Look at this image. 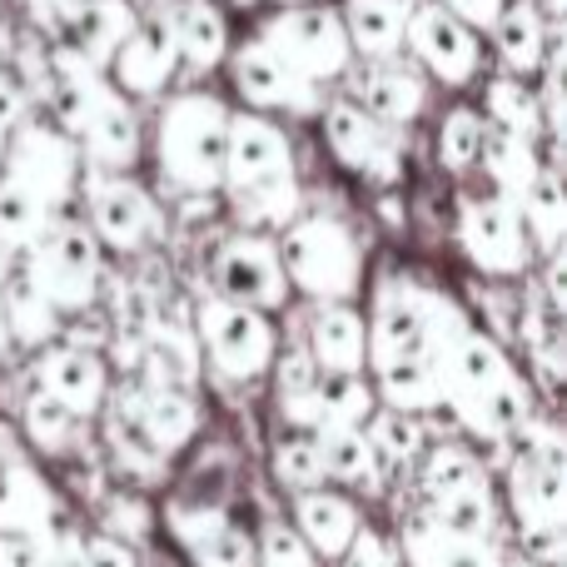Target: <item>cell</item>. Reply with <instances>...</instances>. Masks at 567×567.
I'll return each instance as SVG.
<instances>
[{"label":"cell","instance_id":"obj_1","mask_svg":"<svg viewBox=\"0 0 567 567\" xmlns=\"http://www.w3.org/2000/svg\"><path fill=\"white\" fill-rule=\"evenodd\" d=\"M433 383H439V409H449L468 439H478L503 458H508V433L538 403L508 343L493 339L453 293L443 303L439 339H433Z\"/></svg>","mask_w":567,"mask_h":567},{"label":"cell","instance_id":"obj_2","mask_svg":"<svg viewBox=\"0 0 567 567\" xmlns=\"http://www.w3.org/2000/svg\"><path fill=\"white\" fill-rule=\"evenodd\" d=\"M369 379L379 403L409 413H443L439 409V383H433V339H439V319L449 293L439 284L419 279L413 269L383 259L369 279Z\"/></svg>","mask_w":567,"mask_h":567},{"label":"cell","instance_id":"obj_3","mask_svg":"<svg viewBox=\"0 0 567 567\" xmlns=\"http://www.w3.org/2000/svg\"><path fill=\"white\" fill-rule=\"evenodd\" d=\"M219 195H225L229 219L239 229H265V235H279L303 209L289 130L275 115H259V110H235L229 115Z\"/></svg>","mask_w":567,"mask_h":567},{"label":"cell","instance_id":"obj_4","mask_svg":"<svg viewBox=\"0 0 567 567\" xmlns=\"http://www.w3.org/2000/svg\"><path fill=\"white\" fill-rule=\"evenodd\" d=\"M235 105L215 90H185L159 105L155 120V169L175 195H219L225 179V140Z\"/></svg>","mask_w":567,"mask_h":567},{"label":"cell","instance_id":"obj_5","mask_svg":"<svg viewBox=\"0 0 567 567\" xmlns=\"http://www.w3.org/2000/svg\"><path fill=\"white\" fill-rule=\"evenodd\" d=\"M275 239H279V259H284V275H289V289L299 293V299H309V303L363 299L369 255H363L359 229L343 215L299 209Z\"/></svg>","mask_w":567,"mask_h":567},{"label":"cell","instance_id":"obj_6","mask_svg":"<svg viewBox=\"0 0 567 567\" xmlns=\"http://www.w3.org/2000/svg\"><path fill=\"white\" fill-rule=\"evenodd\" d=\"M16 269L60 319H70V313H80V309H95L100 279H105V249L90 235L85 219L60 215L55 225L16 259Z\"/></svg>","mask_w":567,"mask_h":567},{"label":"cell","instance_id":"obj_7","mask_svg":"<svg viewBox=\"0 0 567 567\" xmlns=\"http://www.w3.org/2000/svg\"><path fill=\"white\" fill-rule=\"evenodd\" d=\"M0 179L60 219L80 195V145L50 115H25L0 135Z\"/></svg>","mask_w":567,"mask_h":567},{"label":"cell","instance_id":"obj_8","mask_svg":"<svg viewBox=\"0 0 567 567\" xmlns=\"http://www.w3.org/2000/svg\"><path fill=\"white\" fill-rule=\"evenodd\" d=\"M453 239H458L463 259L483 279H523L538 265L533 239L518 215V199L498 195L493 185L458 179V195H453Z\"/></svg>","mask_w":567,"mask_h":567},{"label":"cell","instance_id":"obj_9","mask_svg":"<svg viewBox=\"0 0 567 567\" xmlns=\"http://www.w3.org/2000/svg\"><path fill=\"white\" fill-rule=\"evenodd\" d=\"M255 35L275 50L293 75L313 80L323 90L333 80H343V70L353 65V45L343 35L339 6H323V0H289V6L269 10Z\"/></svg>","mask_w":567,"mask_h":567},{"label":"cell","instance_id":"obj_10","mask_svg":"<svg viewBox=\"0 0 567 567\" xmlns=\"http://www.w3.org/2000/svg\"><path fill=\"white\" fill-rule=\"evenodd\" d=\"M195 339L199 353L209 359V369L225 383H255L275 369L279 353V329L275 313L249 309L239 299H225V293H209L195 309Z\"/></svg>","mask_w":567,"mask_h":567},{"label":"cell","instance_id":"obj_11","mask_svg":"<svg viewBox=\"0 0 567 567\" xmlns=\"http://www.w3.org/2000/svg\"><path fill=\"white\" fill-rule=\"evenodd\" d=\"M319 140L329 150V159L343 175L363 179V185L393 189L409 169V140L399 125H383L379 115L359 105V100L339 95L319 105Z\"/></svg>","mask_w":567,"mask_h":567},{"label":"cell","instance_id":"obj_12","mask_svg":"<svg viewBox=\"0 0 567 567\" xmlns=\"http://www.w3.org/2000/svg\"><path fill=\"white\" fill-rule=\"evenodd\" d=\"M80 195L90 205V235L110 255H140L165 235V209L130 169H95L80 159Z\"/></svg>","mask_w":567,"mask_h":567},{"label":"cell","instance_id":"obj_13","mask_svg":"<svg viewBox=\"0 0 567 567\" xmlns=\"http://www.w3.org/2000/svg\"><path fill=\"white\" fill-rule=\"evenodd\" d=\"M159 523L189 567H255V528L229 508V498L169 493Z\"/></svg>","mask_w":567,"mask_h":567},{"label":"cell","instance_id":"obj_14","mask_svg":"<svg viewBox=\"0 0 567 567\" xmlns=\"http://www.w3.org/2000/svg\"><path fill=\"white\" fill-rule=\"evenodd\" d=\"M403 50H413V65L449 90H468L488 65L483 30L463 25L439 0H413L409 25H403Z\"/></svg>","mask_w":567,"mask_h":567},{"label":"cell","instance_id":"obj_15","mask_svg":"<svg viewBox=\"0 0 567 567\" xmlns=\"http://www.w3.org/2000/svg\"><path fill=\"white\" fill-rule=\"evenodd\" d=\"M225 65H229V85H235V95L245 100V110H259V115L309 120V115H319V105L329 100V90L313 85V80H303V75H293V70L284 65L259 35L229 45Z\"/></svg>","mask_w":567,"mask_h":567},{"label":"cell","instance_id":"obj_16","mask_svg":"<svg viewBox=\"0 0 567 567\" xmlns=\"http://www.w3.org/2000/svg\"><path fill=\"white\" fill-rule=\"evenodd\" d=\"M508 478V513L523 533H563L567 528V449H523L513 443L503 458Z\"/></svg>","mask_w":567,"mask_h":567},{"label":"cell","instance_id":"obj_17","mask_svg":"<svg viewBox=\"0 0 567 567\" xmlns=\"http://www.w3.org/2000/svg\"><path fill=\"white\" fill-rule=\"evenodd\" d=\"M215 293L249 303V309L279 313L293 293L279 259V239L265 235V229H235L215 249Z\"/></svg>","mask_w":567,"mask_h":567},{"label":"cell","instance_id":"obj_18","mask_svg":"<svg viewBox=\"0 0 567 567\" xmlns=\"http://www.w3.org/2000/svg\"><path fill=\"white\" fill-rule=\"evenodd\" d=\"M110 85L130 100H159L169 90V80L179 75V45L169 30V10H150L135 16V25L125 30V40L115 45L105 65Z\"/></svg>","mask_w":567,"mask_h":567},{"label":"cell","instance_id":"obj_19","mask_svg":"<svg viewBox=\"0 0 567 567\" xmlns=\"http://www.w3.org/2000/svg\"><path fill=\"white\" fill-rule=\"evenodd\" d=\"M0 528L35 533L40 543H50L65 538V533H80V523L65 508L60 488L40 473V463L10 453V458H0Z\"/></svg>","mask_w":567,"mask_h":567},{"label":"cell","instance_id":"obj_20","mask_svg":"<svg viewBox=\"0 0 567 567\" xmlns=\"http://www.w3.org/2000/svg\"><path fill=\"white\" fill-rule=\"evenodd\" d=\"M343 85H349V100H359L369 115L399 130H409L429 110V75L413 60H403V50L383 60H353L343 70Z\"/></svg>","mask_w":567,"mask_h":567},{"label":"cell","instance_id":"obj_21","mask_svg":"<svg viewBox=\"0 0 567 567\" xmlns=\"http://www.w3.org/2000/svg\"><path fill=\"white\" fill-rule=\"evenodd\" d=\"M30 379H35V389H45L50 399L75 409L80 419H95L110 393V363H105V353H95V349L50 339V343H40Z\"/></svg>","mask_w":567,"mask_h":567},{"label":"cell","instance_id":"obj_22","mask_svg":"<svg viewBox=\"0 0 567 567\" xmlns=\"http://www.w3.org/2000/svg\"><path fill=\"white\" fill-rule=\"evenodd\" d=\"M70 140L80 145V159L95 169H135L140 155H145V130H140L135 100L120 95L115 85L100 90V100L85 110V120Z\"/></svg>","mask_w":567,"mask_h":567},{"label":"cell","instance_id":"obj_23","mask_svg":"<svg viewBox=\"0 0 567 567\" xmlns=\"http://www.w3.org/2000/svg\"><path fill=\"white\" fill-rule=\"evenodd\" d=\"M399 553H403V567H503V558H508L498 538L453 533L429 508H413L403 518Z\"/></svg>","mask_w":567,"mask_h":567},{"label":"cell","instance_id":"obj_24","mask_svg":"<svg viewBox=\"0 0 567 567\" xmlns=\"http://www.w3.org/2000/svg\"><path fill=\"white\" fill-rule=\"evenodd\" d=\"M303 343H309L319 373H369V319H363L359 299L313 303Z\"/></svg>","mask_w":567,"mask_h":567},{"label":"cell","instance_id":"obj_25","mask_svg":"<svg viewBox=\"0 0 567 567\" xmlns=\"http://www.w3.org/2000/svg\"><path fill=\"white\" fill-rule=\"evenodd\" d=\"M289 523H293V533L309 543L313 558L333 563L343 548H349L353 533H359L363 508L353 503V493L319 483V488H303V493H293L289 498Z\"/></svg>","mask_w":567,"mask_h":567},{"label":"cell","instance_id":"obj_26","mask_svg":"<svg viewBox=\"0 0 567 567\" xmlns=\"http://www.w3.org/2000/svg\"><path fill=\"white\" fill-rule=\"evenodd\" d=\"M488 35H493L498 65L508 75L533 80L543 70V60H548V50L558 45V20H548L543 0H508L498 10V20L488 25Z\"/></svg>","mask_w":567,"mask_h":567},{"label":"cell","instance_id":"obj_27","mask_svg":"<svg viewBox=\"0 0 567 567\" xmlns=\"http://www.w3.org/2000/svg\"><path fill=\"white\" fill-rule=\"evenodd\" d=\"M169 30L179 45V65L209 75L225 65L229 55V16L219 10V0H175L169 6Z\"/></svg>","mask_w":567,"mask_h":567},{"label":"cell","instance_id":"obj_28","mask_svg":"<svg viewBox=\"0 0 567 567\" xmlns=\"http://www.w3.org/2000/svg\"><path fill=\"white\" fill-rule=\"evenodd\" d=\"M100 458H105V468L120 473L130 488H155L169 473V453L159 449L140 423L120 419V413H105V423H100Z\"/></svg>","mask_w":567,"mask_h":567},{"label":"cell","instance_id":"obj_29","mask_svg":"<svg viewBox=\"0 0 567 567\" xmlns=\"http://www.w3.org/2000/svg\"><path fill=\"white\" fill-rule=\"evenodd\" d=\"M135 0H75V10H70V20L60 25L55 40H65L75 55H85L90 65L105 70L110 55H115V45L125 40V30L135 25Z\"/></svg>","mask_w":567,"mask_h":567},{"label":"cell","instance_id":"obj_30","mask_svg":"<svg viewBox=\"0 0 567 567\" xmlns=\"http://www.w3.org/2000/svg\"><path fill=\"white\" fill-rule=\"evenodd\" d=\"M313 439H319V453H323V473H329V483H339L343 493H369V498H379V493L389 488V468L379 463V453H373L363 429H329V433H313Z\"/></svg>","mask_w":567,"mask_h":567},{"label":"cell","instance_id":"obj_31","mask_svg":"<svg viewBox=\"0 0 567 567\" xmlns=\"http://www.w3.org/2000/svg\"><path fill=\"white\" fill-rule=\"evenodd\" d=\"M409 0H343L339 20L353 45V60H383L403 50V25H409Z\"/></svg>","mask_w":567,"mask_h":567},{"label":"cell","instance_id":"obj_32","mask_svg":"<svg viewBox=\"0 0 567 567\" xmlns=\"http://www.w3.org/2000/svg\"><path fill=\"white\" fill-rule=\"evenodd\" d=\"M543 165H548V159L538 155V140H523V135H508V130L488 125L483 150H478V169H473V175H478L483 185H493L498 195L523 199L533 189V179H538Z\"/></svg>","mask_w":567,"mask_h":567},{"label":"cell","instance_id":"obj_33","mask_svg":"<svg viewBox=\"0 0 567 567\" xmlns=\"http://www.w3.org/2000/svg\"><path fill=\"white\" fill-rule=\"evenodd\" d=\"M20 429H25V443L40 453V458H70L75 449L90 443V419H80L75 409L50 399L45 389H35L25 403H20Z\"/></svg>","mask_w":567,"mask_h":567},{"label":"cell","instance_id":"obj_34","mask_svg":"<svg viewBox=\"0 0 567 567\" xmlns=\"http://www.w3.org/2000/svg\"><path fill=\"white\" fill-rule=\"evenodd\" d=\"M488 478V463L468 443H423L419 463H413V483H419L423 503L449 498V493L468 488V483Z\"/></svg>","mask_w":567,"mask_h":567},{"label":"cell","instance_id":"obj_35","mask_svg":"<svg viewBox=\"0 0 567 567\" xmlns=\"http://www.w3.org/2000/svg\"><path fill=\"white\" fill-rule=\"evenodd\" d=\"M363 433H369L373 453H379V463L389 473H409L413 463H419L423 443H429V433H423V413L393 409V403H373V413L363 419Z\"/></svg>","mask_w":567,"mask_h":567},{"label":"cell","instance_id":"obj_36","mask_svg":"<svg viewBox=\"0 0 567 567\" xmlns=\"http://www.w3.org/2000/svg\"><path fill=\"white\" fill-rule=\"evenodd\" d=\"M518 215H523V229L533 239V255H553L563 249V229H567V199H563V175H558V159L538 169L533 189L518 199Z\"/></svg>","mask_w":567,"mask_h":567},{"label":"cell","instance_id":"obj_37","mask_svg":"<svg viewBox=\"0 0 567 567\" xmlns=\"http://www.w3.org/2000/svg\"><path fill=\"white\" fill-rule=\"evenodd\" d=\"M483 120H488L493 130H508V135L538 140V145H543L538 90H533V80H523V75L498 70V75L488 80V90H483Z\"/></svg>","mask_w":567,"mask_h":567},{"label":"cell","instance_id":"obj_38","mask_svg":"<svg viewBox=\"0 0 567 567\" xmlns=\"http://www.w3.org/2000/svg\"><path fill=\"white\" fill-rule=\"evenodd\" d=\"M419 508H429L443 528L468 533V538H503V498L493 493V478H478L468 488L449 493V498L419 503Z\"/></svg>","mask_w":567,"mask_h":567},{"label":"cell","instance_id":"obj_39","mask_svg":"<svg viewBox=\"0 0 567 567\" xmlns=\"http://www.w3.org/2000/svg\"><path fill=\"white\" fill-rule=\"evenodd\" d=\"M0 293H6V313H10V333H16V343H25V349H40V343L60 339V313L50 309L45 299H40L35 289H30L25 279H20V269L10 265L6 284H0Z\"/></svg>","mask_w":567,"mask_h":567},{"label":"cell","instance_id":"obj_40","mask_svg":"<svg viewBox=\"0 0 567 567\" xmlns=\"http://www.w3.org/2000/svg\"><path fill=\"white\" fill-rule=\"evenodd\" d=\"M483 135H488V120H483V110L453 105L449 115L439 120V165L449 169L453 179H473V169H478Z\"/></svg>","mask_w":567,"mask_h":567},{"label":"cell","instance_id":"obj_41","mask_svg":"<svg viewBox=\"0 0 567 567\" xmlns=\"http://www.w3.org/2000/svg\"><path fill=\"white\" fill-rule=\"evenodd\" d=\"M269 473H275V483L284 493H303V488L329 483L319 439H313V433H299V429H284L275 439V449H269Z\"/></svg>","mask_w":567,"mask_h":567},{"label":"cell","instance_id":"obj_42","mask_svg":"<svg viewBox=\"0 0 567 567\" xmlns=\"http://www.w3.org/2000/svg\"><path fill=\"white\" fill-rule=\"evenodd\" d=\"M159 513L150 508V498L140 488H105L95 498V533H110V538L120 543H145L150 533H155Z\"/></svg>","mask_w":567,"mask_h":567},{"label":"cell","instance_id":"obj_43","mask_svg":"<svg viewBox=\"0 0 567 567\" xmlns=\"http://www.w3.org/2000/svg\"><path fill=\"white\" fill-rule=\"evenodd\" d=\"M50 225H55V215H45V209H40L30 195H20L16 185H6V179H0V249H6L10 259L25 255V249L35 245Z\"/></svg>","mask_w":567,"mask_h":567},{"label":"cell","instance_id":"obj_44","mask_svg":"<svg viewBox=\"0 0 567 567\" xmlns=\"http://www.w3.org/2000/svg\"><path fill=\"white\" fill-rule=\"evenodd\" d=\"M255 567H319V558L289 518H269L265 528H255Z\"/></svg>","mask_w":567,"mask_h":567},{"label":"cell","instance_id":"obj_45","mask_svg":"<svg viewBox=\"0 0 567 567\" xmlns=\"http://www.w3.org/2000/svg\"><path fill=\"white\" fill-rule=\"evenodd\" d=\"M333 567H403V553H399V538L383 533L379 523L363 518L359 533L349 538V548L333 558Z\"/></svg>","mask_w":567,"mask_h":567},{"label":"cell","instance_id":"obj_46","mask_svg":"<svg viewBox=\"0 0 567 567\" xmlns=\"http://www.w3.org/2000/svg\"><path fill=\"white\" fill-rule=\"evenodd\" d=\"M80 553H85V567H140V553L110 533H85Z\"/></svg>","mask_w":567,"mask_h":567},{"label":"cell","instance_id":"obj_47","mask_svg":"<svg viewBox=\"0 0 567 567\" xmlns=\"http://www.w3.org/2000/svg\"><path fill=\"white\" fill-rule=\"evenodd\" d=\"M0 567H45V543L35 533L0 528Z\"/></svg>","mask_w":567,"mask_h":567},{"label":"cell","instance_id":"obj_48","mask_svg":"<svg viewBox=\"0 0 567 567\" xmlns=\"http://www.w3.org/2000/svg\"><path fill=\"white\" fill-rule=\"evenodd\" d=\"M20 10H25L30 30H40V35H60V25L70 20L75 0H20Z\"/></svg>","mask_w":567,"mask_h":567},{"label":"cell","instance_id":"obj_49","mask_svg":"<svg viewBox=\"0 0 567 567\" xmlns=\"http://www.w3.org/2000/svg\"><path fill=\"white\" fill-rule=\"evenodd\" d=\"M25 115H30V95H25V85H20L16 75H6V70H0V135H6L10 125H20Z\"/></svg>","mask_w":567,"mask_h":567},{"label":"cell","instance_id":"obj_50","mask_svg":"<svg viewBox=\"0 0 567 567\" xmlns=\"http://www.w3.org/2000/svg\"><path fill=\"white\" fill-rule=\"evenodd\" d=\"M449 16H458L463 25H473V30H488L493 20H498V10L508 6V0H439Z\"/></svg>","mask_w":567,"mask_h":567},{"label":"cell","instance_id":"obj_51","mask_svg":"<svg viewBox=\"0 0 567 567\" xmlns=\"http://www.w3.org/2000/svg\"><path fill=\"white\" fill-rule=\"evenodd\" d=\"M10 349H20L10 333V313H6V293H0V359H10Z\"/></svg>","mask_w":567,"mask_h":567},{"label":"cell","instance_id":"obj_52","mask_svg":"<svg viewBox=\"0 0 567 567\" xmlns=\"http://www.w3.org/2000/svg\"><path fill=\"white\" fill-rule=\"evenodd\" d=\"M503 567H538V563H533V558H523V553H518V558H513V553H508V558H503Z\"/></svg>","mask_w":567,"mask_h":567},{"label":"cell","instance_id":"obj_53","mask_svg":"<svg viewBox=\"0 0 567 567\" xmlns=\"http://www.w3.org/2000/svg\"><path fill=\"white\" fill-rule=\"evenodd\" d=\"M10 265H16V259L6 255V249H0V284H6V275H10Z\"/></svg>","mask_w":567,"mask_h":567},{"label":"cell","instance_id":"obj_54","mask_svg":"<svg viewBox=\"0 0 567 567\" xmlns=\"http://www.w3.org/2000/svg\"><path fill=\"white\" fill-rule=\"evenodd\" d=\"M245 6H255V0H245ZM279 6H289V0H279Z\"/></svg>","mask_w":567,"mask_h":567}]
</instances>
